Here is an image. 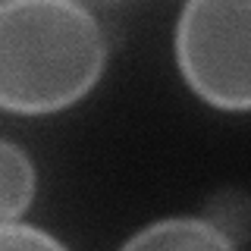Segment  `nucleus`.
Segmentation results:
<instances>
[{
	"label": "nucleus",
	"mask_w": 251,
	"mask_h": 251,
	"mask_svg": "<svg viewBox=\"0 0 251 251\" xmlns=\"http://www.w3.org/2000/svg\"><path fill=\"white\" fill-rule=\"evenodd\" d=\"M173 57L198 100L223 113H251V0H185Z\"/></svg>",
	"instance_id": "nucleus-2"
},
{
	"label": "nucleus",
	"mask_w": 251,
	"mask_h": 251,
	"mask_svg": "<svg viewBox=\"0 0 251 251\" xmlns=\"http://www.w3.org/2000/svg\"><path fill=\"white\" fill-rule=\"evenodd\" d=\"M38 195V170L28 151L0 138V220H19Z\"/></svg>",
	"instance_id": "nucleus-4"
},
{
	"label": "nucleus",
	"mask_w": 251,
	"mask_h": 251,
	"mask_svg": "<svg viewBox=\"0 0 251 251\" xmlns=\"http://www.w3.org/2000/svg\"><path fill=\"white\" fill-rule=\"evenodd\" d=\"M66 242L35 223L19 220H0V251H63Z\"/></svg>",
	"instance_id": "nucleus-5"
},
{
	"label": "nucleus",
	"mask_w": 251,
	"mask_h": 251,
	"mask_svg": "<svg viewBox=\"0 0 251 251\" xmlns=\"http://www.w3.org/2000/svg\"><path fill=\"white\" fill-rule=\"evenodd\" d=\"M82 6H88V10H107V6H116L123 3V0H78Z\"/></svg>",
	"instance_id": "nucleus-6"
},
{
	"label": "nucleus",
	"mask_w": 251,
	"mask_h": 251,
	"mask_svg": "<svg viewBox=\"0 0 251 251\" xmlns=\"http://www.w3.org/2000/svg\"><path fill=\"white\" fill-rule=\"evenodd\" d=\"M110 41L78 0H0V110L50 116L75 107L107 69Z\"/></svg>",
	"instance_id": "nucleus-1"
},
{
	"label": "nucleus",
	"mask_w": 251,
	"mask_h": 251,
	"mask_svg": "<svg viewBox=\"0 0 251 251\" xmlns=\"http://www.w3.org/2000/svg\"><path fill=\"white\" fill-rule=\"evenodd\" d=\"M123 248H185V251H229L239 248L214 220L207 217H163L141 226L135 235L123 242Z\"/></svg>",
	"instance_id": "nucleus-3"
}]
</instances>
